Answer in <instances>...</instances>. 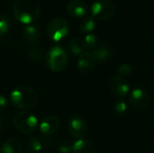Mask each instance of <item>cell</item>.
Wrapping results in <instances>:
<instances>
[{
	"label": "cell",
	"mask_w": 154,
	"mask_h": 153,
	"mask_svg": "<svg viewBox=\"0 0 154 153\" xmlns=\"http://www.w3.org/2000/svg\"><path fill=\"white\" fill-rule=\"evenodd\" d=\"M69 30V27L68 22L61 17H57L48 23L46 32L51 41L57 42L63 40L68 35Z\"/></svg>",
	"instance_id": "8992f818"
},
{
	"label": "cell",
	"mask_w": 154,
	"mask_h": 153,
	"mask_svg": "<svg viewBox=\"0 0 154 153\" xmlns=\"http://www.w3.org/2000/svg\"><path fill=\"white\" fill-rule=\"evenodd\" d=\"M28 58L32 62H40L42 60L43 56H44V52L43 50L41 48H32L31 50H28Z\"/></svg>",
	"instance_id": "44dd1931"
},
{
	"label": "cell",
	"mask_w": 154,
	"mask_h": 153,
	"mask_svg": "<svg viewBox=\"0 0 154 153\" xmlns=\"http://www.w3.org/2000/svg\"><path fill=\"white\" fill-rule=\"evenodd\" d=\"M72 153H97V149L91 142L79 139L73 142Z\"/></svg>",
	"instance_id": "4fadbf2b"
},
{
	"label": "cell",
	"mask_w": 154,
	"mask_h": 153,
	"mask_svg": "<svg viewBox=\"0 0 154 153\" xmlns=\"http://www.w3.org/2000/svg\"><path fill=\"white\" fill-rule=\"evenodd\" d=\"M96 28V20L95 18L91 17H84L81 19L79 23V29L82 32L89 34L92 32Z\"/></svg>",
	"instance_id": "ac0fdd59"
},
{
	"label": "cell",
	"mask_w": 154,
	"mask_h": 153,
	"mask_svg": "<svg viewBox=\"0 0 154 153\" xmlns=\"http://www.w3.org/2000/svg\"><path fill=\"white\" fill-rule=\"evenodd\" d=\"M92 54L98 62H105L110 59L112 56V50L110 47L106 44H98L95 50H93Z\"/></svg>",
	"instance_id": "9a60e30c"
},
{
	"label": "cell",
	"mask_w": 154,
	"mask_h": 153,
	"mask_svg": "<svg viewBox=\"0 0 154 153\" xmlns=\"http://www.w3.org/2000/svg\"><path fill=\"white\" fill-rule=\"evenodd\" d=\"M83 44H84L85 50H95L97 48V46L98 45L97 37L93 33L87 34L83 39Z\"/></svg>",
	"instance_id": "d6986e66"
},
{
	"label": "cell",
	"mask_w": 154,
	"mask_h": 153,
	"mask_svg": "<svg viewBox=\"0 0 154 153\" xmlns=\"http://www.w3.org/2000/svg\"><path fill=\"white\" fill-rule=\"evenodd\" d=\"M134 71V69L133 67L128 64V63H124L122 65H120L117 69V75L119 76H122V77H125V76H128L130 74H132Z\"/></svg>",
	"instance_id": "603a6c76"
},
{
	"label": "cell",
	"mask_w": 154,
	"mask_h": 153,
	"mask_svg": "<svg viewBox=\"0 0 154 153\" xmlns=\"http://www.w3.org/2000/svg\"><path fill=\"white\" fill-rule=\"evenodd\" d=\"M68 14L75 18H84L88 13L87 4L81 0H71L67 5Z\"/></svg>",
	"instance_id": "7c38bea8"
},
{
	"label": "cell",
	"mask_w": 154,
	"mask_h": 153,
	"mask_svg": "<svg viewBox=\"0 0 154 153\" xmlns=\"http://www.w3.org/2000/svg\"><path fill=\"white\" fill-rule=\"evenodd\" d=\"M23 150V144L20 140L16 138H11L5 141L0 148L1 153H21Z\"/></svg>",
	"instance_id": "5bb4252c"
},
{
	"label": "cell",
	"mask_w": 154,
	"mask_h": 153,
	"mask_svg": "<svg viewBox=\"0 0 154 153\" xmlns=\"http://www.w3.org/2000/svg\"><path fill=\"white\" fill-rule=\"evenodd\" d=\"M68 132L75 139H82L88 133V125L85 119L79 115H73L68 123Z\"/></svg>",
	"instance_id": "ba28073f"
},
{
	"label": "cell",
	"mask_w": 154,
	"mask_h": 153,
	"mask_svg": "<svg viewBox=\"0 0 154 153\" xmlns=\"http://www.w3.org/2000/svg\"><path fill=\"white\" fill-rule=\"evenodd\" d=\"M43 148L42 141L37 137H31L28 141V150L30 153H39Z\"/></svg>",
	"instance_id": "ffe728a7"
},
{
	"label": "cell",
	"mask_w": 154,
	"mask_h": 153,
	"mask_svg": "<svg viewBox=\"0 0 154 153\" xmlns=\"http://www.w3.org/2000/svg\"><path fill=\"white\" fill-rule=\"evenodd\" d=\"M90 10L93 18L105 21L114 16L116 6L112 0H97L92 4Z\"/></svg>",
	"instance_id": "5b68a950"
},
{
	"label": "cell",
	"mask_w": 154,
	"mask_h": 153,
	"mask_svg": "<svg viewBox=\"0 0 154 153\" xmlns=\"http://www.w3.org/2000/svg\"><path fill=\"white\" fill-rule=\"evenodd\" d=\"M114 109L118 116H124L127 112V104L123 98H118L114 105Z\"/></svg>",
	"instance_id": "7402d4cb"
},
{
	"label": "cell",
	"mask_w": 154,
	"mask_h": 153,
	"mask_svg": "<svg viewBox=\"0 0 154 153\" xmlns=\"http://www.w3.org/2000/svg\"><path fill=\"white\" fill-rule=\"evenodd\" d=\"M129 101L133 107L137 110H144L150 105V96L144 89L137 87L129 94Z\"/></svg>",
	"instance_id": "9c48e42d"
},
{
	"label": "cell",
	"mask_w": 154,
	"mask_h": 153,
	"mask_svg": "<svg viewBox=\"0 0 154 153\" xmlns=\"http://www.w3.org/2000/svg\"><path fill=\"white\" fill-rule=\"evenodd\" d=\"M60 127V120L54 115L45 116L40 124V131L45 136L55 133Z\"/></svg>",
	"instance_id": "8fae6325"
},
{
	"label": "cell",
	"mask_w": 154,
	"mask_h": 153,
	"mask_svg": "<svg viewBox=\"0 0 154 153\" xmlns=\"http://www.w3.org/2000/svg\"><path fill=\"white\" fill-rule=\"evenodd\" d=\"M8 106V100L5 96L0 95V112L5 110Z\"/></svg>",
	"instance_id": "484cf974"
},
{
	"label": "cell",
	"mask_w": 154,
	"mask_h": 153,
	"mask_svg": "<svg viewBox=\"0 0 154 153\" xmlns=\"http://www.w3.org/2000/svg\"><path fill=\"white\" fill-rule=\"evenodd\" d=\"M23 35L24 40L32 44L37 43L40 38V33L38 28L33 24L25 25L23 30Z\"/></svg>",
	"instance_id": "2e32d148"
},
{
	"label": "cell",
	"mask_w": 154,
	"mask_h": 153,
	"mask_svg": "<svg viewBox=\"0 0 154 153\" xmlns=\"http://www.w3.org/2000/svg\"><path fill=\"white\" fill-rule=\"evenodd\" d=\"M72 146H73L72 142L65 141L59 144L58 150L60 153H71L72 152Z\"/></svg>",
	"instance_id": "d4e9b609"
},
{
	"label": "cell",
	"mask_w": 154,
	"mask_h": 153,
	"mask_svg": "<svg viewBox=\"0 0 154 153\" xmlns=\"http://www.w3.org/2000/svg\"><path fill=\"white\" fill-rule=\"evenodd\" d=\"M69 48L70 52L74 56H78L79 57L85 50L84 44H83V39L78 38V37L71 39L69 41Z\"/></svg>",
	"instance_id": "e0dca14e"
},
{
	"label": "cell",
	"mask_w": 154,
	"mask_h": 153,
	"mask_svg": "<svg viewBox=\"0 0 154 153\" xmlns=\"http://www.w3.org/2000/svg\"><path fill=\"white\" fill-rule=\"evenodd\" d=\"M13 122L15 128L24 134L32 133L38 125L37 117L29 111H21L16 113L14 116Z\"/></svg>",
	"instance_id": "277c9868"
},
{
	"label": "cell",
	"mask_w": 154,
	"mask_h": 153,
	"mask_svg": "<svg viewBox=\"0 0 154 153\" xmlns=\"http://www.w3.org/2000/svg\"><path fill=\"white\" fill-rule=\"evenodd\" d=\"M41 8V3L38 0H15L13 4V13L15 19L25 25L37 21Z\"/></svg>",
	"instance_id": "6da1fadb"
},
{
	"label": "cell",
	"mask_w": 154,
	"mask_h": 153,
	"mask_svg": "<svg viewBox=\"0 0 154 153\" xmlns=\"http://www.w3.org/2000/svg\"><path fill=\"white\" fill-rule=\"evenodd\" d=\"M69 62V58L67 52L60 46L55 45L52 46L47 55H46V63L51 70L53 72H61L63 71Z\"/></svg>",
	"instance_id": "3957f363"
},
{
	"label": "cell",
	"mask_w": 154,
	"mask_h": 153,
	"mask_svg": "<svg viewBox=\"0 0 154 153\" xmlns=\"http://www.w3.org/2000/svg\"><path fill=\"white\" fill-rule=\"evenodd\" d=\"M97 60L92 54V52L89 51H84L78 57L77 65L79 70L83 74H89L91 73L95 67H96Z\"/></svg>",
	"instance_id": "30bf717a"
},
{
	"label": "cell",
	"mask_w": 154,
	"mask_h": 153,
	"mask_svg": "<svg viewBox=\"0 0 154 153\" xmlns=\"http://www.w3.org/2000/svg\"><path fill=\"white\" fill-rule=\"evenodd\" d=\"M9 29V21L5 15L0 14V37L4 36Z\"/></svg>",
	"instance_id": "cb8c5ba5"
},
{
	"label": "cell",
	"mask_w": 154,
	"mask_h": 153,
	"mask_svg": "<svg viewBox=\"0 0 154 153\" xmlns=\"http://www.w3.org/2000/svg\"><path fill=\"white\" fill-rule=\"evenodd\" d=\"M10 101L17 109L27 111L36 106L38 104V95L36 91L30 87L19 86L12 90Z\"/></svg>",
	"instance_id": "7a4b0ae2"
},
{
	"label": "cell",
	"mask_w": 154,
	"mask_h": 153,
	"mask_svg": "<svg viewBox=\"0 0 154 153\" xmlns=\"http://www.w3.org/2000/svg\"><path fill=\"white\" fill-rule=\"evenodd\" d=\"M108 87L110 91L118 98H124L130 94V84L122 76L113 75L108 79Z\"/></svg>",
	"instance_id": "52a82bcc"
},
{
	"label": "cell",
	"mask_w": 154,
	"mask_h": 153,
	"mask_svg": "<svg viewBox=\"0 0 154 153\" xmlns=\"http://www.w3.org/2000/svg\"><path fill=\"white\" fill-rule=\"evenodd\" d=\"M6 127V122L5 119L2 116H0V132H3Z\"/></svg>",
	"instance_id": "4316f807"
}]
</instances>
